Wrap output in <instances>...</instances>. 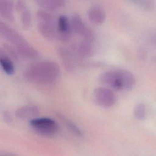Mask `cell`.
<instances>
[{
  "label": "cell",
  "mask_w": 156,
  "mask_h": 156,
  "mask_svg": "<svg viewBox=\"0 0 156 156\" xmlns=\"http://www.w3.org/2000/svg\"><path fill=\"white\" fill-rule=\"evenodd\" d=\"M0 66L7 75L11 76L15 73L13 61L6 54L2 48H0Z\"/></svg>",
  "instance_id": "cell-12"
},
{
  "label": "cell",
  "mask_w": 156,
  "mask_h": 156,
  "mask_svg": "<svg viewBox=\"0 0 156 156\" xmlns=\"http://www.w3.org/2000/svg\"><path fill=\"white\" fill-rule=\"evenodd\" d=\"M0 15L9 21L14 18V5L12 0H0Z\"/></svg>",
  "instance_id": "cell-14"
},
{
  "label": "cell",
  "mask_w": 156,
  "mask_h": 156,
  "mask_svg": "<svg viewBox=\"0 0 156 156\" xmlns=\"http://www.w3.org/2000/svg\"><path fill=\"white\" fill-rule=\"evenodd\" d=\"M58 52L63 65L68 71H72L74 68L73 55L70 51L65 48H59Z\"/></svg>",
  "instance_id": "cell-15"
},
{
  "label": "cell",
  "mask_w": 156,
  "mask_h": 156,
  "mask_svg": "<svg viewBox=\"0 0 156 156\" xmlns=\"http://www.w3.org/2000/svg\"><path fill=\"white\" fill-rule=\"evenodd\" d=\"M4 116V118H5V120H7L9 122H10V121H12V118L10 114H9V113H8V112H5Z\"/></svg>",
  "instance_id": "cell-20"
},
{
  "label": "cell",
  "mask_w": 156,
  "mask_h": 156,
  "mask_svg": "<svg viewBox=\"0 0 156 156\" xmlns=\"http://www.w3.org/2000/svg\"><path fill=\"white\" fill-rule=\"evenodd\" d=\"M38 108L33 105H26L19 107L15 112L16 117L18 119L26 120L32 119L39 115Z\"/></svg>",
  "instance_id": "cell-10"
},
{
  "label": "cell",
  "mask_w": 156,
  "mask_h": 156,
  "mask_svg": "<svg viewBox=\"0 0 156 156\" xmlns=\"http://www.w3.org/2000/svg\"><path fill=\"white\" fill-rule=\"evenodd\" d=\"M71 29L75 33L81 35L85 40L91 41L93 40V34L90 29L85 24L82 18L78 15H74L70 21Z\"/></svg>",
  "instance_id": "cell-8"
},
{
  "label": "cell",
  "mask_w": 156,
  "mask_h": 156,
  "mask_svg": "<svg viewBox=\"0 0 156 156\" xmlns=\"http://www.w3.org/2000/svg\"><path fill=\"white\" fill-rule=\"evenodd\" d=\"M58 117L60 119V121L68 128V129L72 132L74 134L80 136H82L83 133L82 130L73 122L60 114H58Z\"/></svg>",
  "instance_id": "cell-16"
},
{
  "label": "cell",
  "mask_w": 156,
  "mask_h": 156,
  "mask_svg": "<svg viewBox=\"0 0 156 156\" xmlns=\"http://www.w3.org/2000/svg\"><path fill=\"white\" fill-rule=\"evenodd\" d=\"M15 8L19 15L23 29L28 30L30 29L32 24V16L26 3L23 0H17Z\"/></svg>",
  "instance_id": "cell-9"
},
{
  "label": "cell",
  "mask_w": 156,
  "mask_h": 156,
  "mask_svg": "<svg viewBox=\"0 0 156 156\" xmlns=\"http://www.w3.org/2000/svg\"><path fill=\"white\" fill-rule=\"evenodd\" d=\"M30 126L37 133L45 136H51L57 133L58 127L52 119L46 117L34 118L29 121Z\"/></svg>",
  "instance_id": "cell-5"
},
{
  "label": "cell",
  "mask_w": 156,
  "mask_h": 156,
  "mask_svg": "<svg viewBox=\"0 0 156 156\" xmlns=\"http://www.w3.org/2000/svg\"><path fill=\"white\" fill-rule=\"evenodd\" d=\"M60 70L58 64L52 61H41L27 68L24 77L31 83L47 85L55 82L59 78Z\"/></svg>",
  "instance_id": "cell-1"
},
{
  "label": "cell",
  "mask_w": 156,
  "mask_h": 156,
  "mask_svg": "<svg viewBox=\"0 0 156 156\" xmlns=\"http://www.w3.org/2000/svg\"><path fill=\"white\" fill-rule=\"evenodd\" d=\"M2 48L13 62L18 60L19 55L16 49L11 44H9V43H3Z\"/></svg>",
  "instance_id": "cell-18"
},
{
  "label": "cell",
  "mask_w": 156,
  "mask_h": 156,
  "mask_svg": "<svg viewBox=\"0 0 156 156\" xmlns=\"http://www.w3.org/2000/svg\"><path fill=\"white\" fill-rule=\"evenodd\" d=\"M37 4L43 10L55 11L65 5V0H37Z\"/></svg>",
  "instance_id": "cell-13"
},
{
  "label": "cell",
  "mask_w": 156,
  "mask_h": 156,
  "mask_svg": "<svg viewBox=\"0 0 156 156\" xmlns=\"http://www.w3.org/2000/svg\"><path fill=\"white\" fill-rule=\"evenodd\" d=\"M0 156H14V155H9V154H4V155H0Z\"/></svg>",
  "instance_id": "cell-21"
},
{
  "label": "cell",
  "mask_w": 156,
  "mask_h": 156,
  "mask_svg": "<svg viewBox=\"0 0 156 156\" xmlns=\"http://www.w3.org/2000/svg\"><path fill=\"white\" fill-rule=\"evenodd\" d=\"M100 81L113 89L124 90L130 89L135 84V79L133 74L127 70L113 69L102 73Z\"/></svg>",
  "instance_id": "cell-3"
},
{
  "label": "cell",
  "mask_w": 156,
  "mask_h": 156,
  "mask_svg": "<svg viewBox=\"0 0 156 156\" xmlns=\"http://www.w3.org/2000/svg\"><path fill=\"white\" fill-rule=\"evenodd\" d=\"M87 16L89 21L95 25H101L105 20V12L98 6L91 7L88 10Z\"/></svg>",
  "instance_id": "cell-11"
},
{
  "label": "cell",
  "mask_w": 156,
  "mask_h": 156,
  "mask_svg": "<svg viewBox=\"0 0 156 156\" xmlns=\"http://www.w3.org/2000/svg\"><path fill=\"white\" fill-rule=\"evenodd\" d=\"M77 52L81 57H87L90 56L93 52V49L90 41L85 40L80 42L77 46Z\"/></svg>",
  "instance_id": "cell-17"
},
{
  "label": "cell",
  "mask_w": 156,
  "mask_h": 156,
  "mask_svg": "<svg viewBox=\"0 0 156 156\" xmlns=\"http://www.w3.org/2000/svg\"><path fill=\"white\" fill-rule=\"evenodd\" d=\"M134 115L138 119H143L146 115V107L143 104H138L134 108Z\"/></svg>",
  "instance_id": "cell-19"
},
{
  "label": "cell",
  "mask_w": 156,
  "mask_h": 156,
  "mask_svg": "<svg viewBox=\"0 0 156 156\" xmlns=\"http://www.w3.org/2000/svg\"><path fill=\"white\" fill-rule=\"evenodd\" d=\"M0 36L16 49L18 55L23 58L34 60L38 57L39 53L15 29L0 20Z\"/></svg>",
  "instance_id": "cell-2"
},
{
  "label": "cell",
  "mask_w": 156,
  "mask_h": 156,
  "mask_svg": "<svg viewBox=\"0 0 156 156\" xmlns=\"http://www.w3.org/2000/svg\"><path fill=\"white\" fill-rule=\"evenodd\" d=\"M95 102L101 107L108 108L116 102V96L113 91L107 87H98L93 93Z\"/></svg>",
  "instance_id": "cell-6"
},
{
  "label": "cell",
  "mask_w": 156,
  "mask_h": 156,
  "mask_svg": "<svg viewBox=\"0 0 156 156\" xmlns=\"http://www.w3.org/2000/svg\"><path fill=\"white\" fill-rule=\"evenodd\" d=\"M36 19L38 30L43 38L51 40L57 37V24L49 12L43 9L38 10Z\"/></svg>",
  "instance_id": "cell-4"
},
{
  "label": "cell",
  "mask_w": 156,
  "mask_h": 156,
  "mask_svg": "<svg viewBox=\"0 0 156 156\" xmlns=\"http://www.w3.org/2000/svg\"><path fill=\"white\" fill-rule=\"evenodd\" d=\"M71 23L65 15L59 16L57 23V37L62 42H67L71 38Z\"/></svg>",
  "instance_id": "cell-7"
}]
</instances>
